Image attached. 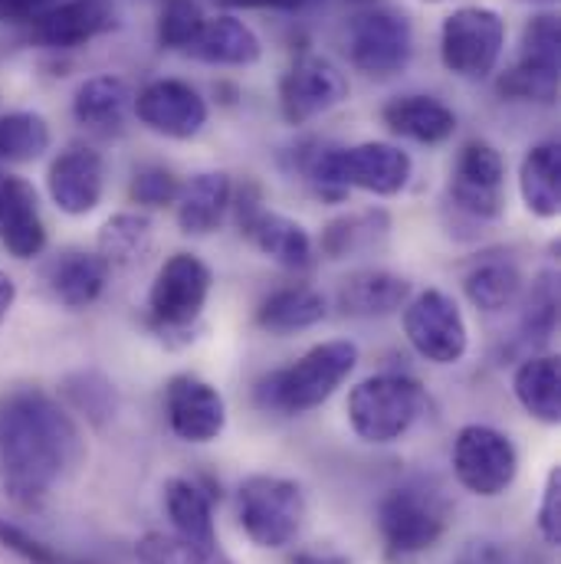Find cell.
I'll list each match as a JSON object with an SVG mask.
<instances>
[{
  "label": "cell",
  "instance_id": "cell-16",
  "mask_svg": "<svg viewBox=\"0 0 561 564\" xmlns=\"http://www.w3.org/2000/svg\"><path fill=\"white\" fill-rule=\"evenodd\" d=\"M164 411L174 436L187 443H214L227 426L224 394L197 375H177L168 381Z\"/></svg>",
  "mask_w": 561,
  "mask_h": 564
},
{
  "label": "cell",
  "instance_id": "cell-23",
  "mask_svg": "<svg viewBox=\"0 0 561 564\" xmlns=\"http://www.w3.org/2000/svg\"><path fill=\"white\" fill-rule=\"evenodd\" d=\"M335 299L352 318H385L411 299V282L388 270H358L342 280Z\"/></svg>",
  "mask_w": 561,
  "mask_h": 564
},
{
  "label": "cell",
  "instance_id": "cell-45",
  "mask_svg": "<svg viewBox=\"0 0 561 564\" xmlns=\"http://www.w3.org/2000/svg\"><path fill=\"white\" fill-rule=\"evenodd\" d=\"M227 7H244V10H299L309 0H220Z\"/></svg>",
  "mask_w": 561,
  "mask_h": 564
},
{
  "label": "cell",
  "instance_id": "cell-13",
  "mask_svg": "<svg viewBox=\"0 0 561 564\" xmlns=\"http://www.w3.org/2000/svg\"><path fill=\"white\" fill-rule=\"evenodd\" d=\"M237 224H240L244 237L263 257H270L273 263H280L285 270L302 273L315 263V243H312L309 230L302 224H295L292 217L267 210L257 184H247V191L237 204Z\"/></svg>",
  "mask_w": 561,
  "mask_h": 564
},
{
  "label": "cell",
  "instance_id": "cell-24",
  "mask_svg": "<svg viewBox=\"0 0 561 564\" xmlns=\"http://www.w3.org/2000/svg\"><path fill=\"white\" fill-rule=\"evenodd\" d=\"M381 122L408 141L443 144L456 132V112L433 96H398L381 109Z\"/></svg>",
  "mask_w": 561,
  "mask_h": 564
},
{
  "label": "cell",
  "instance_id": "cell-48",
  "mask_svg": "<svg viewBox=\"0 0 561 564\" xmlns=\"http://www.w3.org/2000/svg\"><path fill=\"white\" fill-rule=\"evenodd\" d=\"M427 3H443V0H427Z\"/></svg>",
  "mask_w": 561,
  "mask_h": 564
},
{
  "label": "cell",
  "instance_id": "cell-9",
  "mask_svg": "<svg viewBox=\"0 0 561 564\" xmlns=\"http://www.w3.org/2000/svg\"><path fill=\"white\" fill-rule=\"evenodd\" d=\"M453 473L466 492L496 499L516 482L519 473L516 443L496 426L470 423L453 440Z\"/></svg>",
  "mask_w": 561,
  "mask_h": 564
},
{
  "label": "cell",
  "instance_id": "cell-6",
  "mask_svg": "<svg viewBox=\"0 0 561 564\" xmlns=\"http://www.w3.org/2000/svg\"><path fill=\"white\" fill-rule=\"evenodd\" d=\"M240 525L260 549H285L305 522V496L299 482L282 476H250L237 492Z\"/></svg>",
  "mask_w": 561,
  "mask_h": 564
},
{
  "label": "cell",
  "instance_id": "cell-42",
  "mask_svg": "<svg viewBox=\"0 0 561 564\" xmlns=\"http://www.w3.org/2000/svg\"><path fill=\"white\" fill-rule=\"evenodd\" d=\"M539 532L549 545H561V469L555 466L546 479L542 502H539Z\"/></svg>",
  "mask_w": 561,
  "mask_h": 564
},
{
  "label": "cell",
  "instance_id": "cell-28",
  "mask_svg": "<svg viewBox=\"0 0 561 564\" xmlns=\"http://www.w3.org/2000/svg\"><path fill=\"white\" fill-rule=\"evenodd\" d=\"M164 512H168L177 539H184L197 549H220L211 499L191 479H168L164 482Z\"/></svg>",
  "mask_w": 561,
  "mask_h": 564
},
{
  "label": "cell",
  "instance_id": "cell-39",
  "mask_svg": "<svg viewBox=\"0 0 561 564\" xmlns=\"http://www.w3.org/2000/svg\"><path fill=\"white\" fill-rule=\"evenodd\" d=\"M499 96L513 99V102H542L552 106L559 99V76H546V73H532L522 66H513L499 76L496 83Z\"/></svg>",
  "mask_w": 561,
  "mask_h": 564
},
{
  "label": "cell",
  "instance_id": "cell-18",
  "mask_svg": "<svg viewBox=\"0 0 561 564\" xmlns=\"http://www.w3.org/2000/svg\"><path fill=\"white\" fill-rule=\"evenodd\" d=\"M119 13L112 0H66L43 10L33 20V43L46 50H76L109 30H116Z\"/></svg>",
  "mask_w": 561,
  "mask_h": 564
},
{
  "label": "cell",
  "instance_id": "cell-32",
  "mask_svg": "<svg viewBox=\"0 0 561 564\" xmlns=\"http://www.w3.org/2000/svg\"><path fill=\"white\" fill-rule=\"evenodd\" d=\"M151 237H154V230H151V220L144 214H116L99 230V250L96 253L106 260L109 270H126V267H136L151 250Z\"/></svg>",
  "mask_w": 561,
  "mask_h": 564
},
{
  "label": "cell",
  "instance_id": "cell-14",
  "mask_svg": "<svg viewBox=\"0 0 561 564\" xmlns=\"http://www.w3.org/2000/svg\"><path fill=\"white\" fill-rule=\"evenodd\" d=\"M348 99L345 73L315 53H302L280 83V112L289 126H305Z\"/></svg>",
  "mask_w": 561,
  "mask_h": 564
},
{
  "label": "cell",
  "instance_id": "cell-30",
  "mask_svg": "<svg viewBox=\"0 0 561 564\" xmlns=\"http://www.w3.org/2000/svg\"><path fill=\"white\" fill-rule=\"evenodd\" d=\"M522 270L513 263V260H503V257H489V260H479L466 280H463V292L466 299L486 312V315H496V312H506L519 302L522 295Z\"/></svg>",
  "mask_w": 561,
  "mask_h": 564
},
{
  "label": "cell",
  "instance_id": "cell-11",
  "mask_svg": "<svg viewBox=\"0 0 561 564\" xmlns=\"http://www.w3.org/2000/svg\"><path fill=\"white\" fill-rule=\"evenodd\" d=\"M404 335L411 348L433 365H456L470 348L463 312L440 289H423L404 302Z\"/></svg>",
  "mask_w": 561,
  "mask_h": 564
},
{
  "label": "cell",
  "instance_id": "cell-20",
  "mask_svg": "<svg viewBox=\"0 0 561 564\" xmlns=\"http://www.w3.org/2000/svg\"><path fill=\"white\" fill-rule=\"evenodd\" d=\"M136 109V93L122 76H93L73 96V119L99 135L122 132L129 112Z\"/></svg>",
  "mask_w": 561,
  "mask_h": 564
},
{
  "label": "cell",
  "instance_id": "cell-46",
  "mask_svg": "<svg viewBox=\"0 0 561 564\" xmlns=\"http://www.w3.org/2000/svg\"><path fill=\"white\" fill-rule=\"evenodd\" d=\"M289 564H352V558L338 552H295L289 555Z\"/></svg>",
  "mask_w": 561,
  "mask_h": 564
},
{
  "label": "cell",
  "instance_id": "cell-5",
  "mask_svg": "<svg viewBox=\"0 0 561 564\" xmlns=\"http://www.w3.org/2000/svg\"><path fill=\"white\" fill-rule=\"evenodd\" d=\"M345 411L365 443H395L421 417L423 391L408 375H375L352 388Z\"/></svg>",
  "mask_w": 561,
  "mask_h": 564
},
{
  "label": "cell",
  "instance_id": "cell-1",
  "mask_svg": "<svg viewBox=\"0 0 561 564\" xmlns=\"http://www.w3.org/2000/svg\"><path fill=\"white\" fill-rule=\"evenodd\" d=\"M79 456V426L50 394L17 388L0 398V482L17 506H40Z\"/></svg>",
  "mask_w": 561,
  "mask_h": 564
},
{
  "label": "cell",
  "instance_id": "cell-38",
  "mask_svg": "<svg viewBox=\"0 0 561 564\" xmlns=\"http://www.w3.org/2000/svg\"><path fill=\"white\" fill-rule=\"evenodd\" d=\"M555 322H559V289H555V276L552 273H542L536 285H532V295L526 302V312H522V335L526 341H549V335L555 332Z\"/></svg>",
  "mask_w": 561,
  "mask_h": 564
},
{
  "label": "cell",
  "instance_id": "cell-3",
  "mask_svg": "<svg viewBox=\"0 0 561 564\" xmlns=\"http://www.w3.org/2000/svg\"><path fill=\"white\" fill-rule=\"evenodd\" d=\"M358 365V345L348 338H335V341H322L315 348H309L302 358H295L292 365H285L280 371L267 375L253 398L263 411L273 414H309L315 408H322L355 371Z\"/></svg>",
  "mask_w": 561,
  "mask_h": 564
},
{
  "label": "cell",
  "instance_id": "cell-2",
  "mask_svg": "<svg viewBox=\"0 0 561 564\" xmlns=\"http://www.w3.org/2000/svg\"><path fill=\"white\" fill-rule=\"evenodd\" d=\"M305 177L325 200H345L348 191L395 197L408 187L414 161L388 141H362L352 148H319L302 161Z\"/></svg>",
  "mask_w": 561,
  "mask_h": 564
},
{
  "label": "cell",
  "instance_id": "cell-17",
  "mask_svg": "<svg viewBox=\"0 0 561 564\" xmlns=\"http://www.w3.org/2000/svg\"><path fill=\"white\" fill-rule=\"evenodd\" d=\"M46 187L53 204L69 217H86L99 207L106 191V164L99 151L86 144H73L50 164Z\"/></svg>",
  "mask_w": 561,
  "mask_h": 564
},
{
  "label": "cell",
  "instance_id": "cell-33",
  "mask_svg": "<svg viewBox=\"0 0 561 564\" xmlns=\"http://www.w3.org/2000/svg\"><path fill=\"white\" fill-rule=\"evenodd\" d=\"M516 66L532 69V73H546V76H559L561 26L555 13H536L526 23L522 43H519V63Z\"/></svg>",
  "mask_w": 561,
  "mask_h": 564
},
{
  "label": "cell",
  "instance_id": "cell-29",
  "mask_svg": "<svg viewBox=\"0 0 561 564\" xmlns=\"http://www.w3.org/2000/svg\"><path fill=\"white\" fill-rule=\"evenodd\" d=\"M516 401L529 417L542 423L561 421V371L555 355H529L513 375Z\"/></svg>",
  "mask_w": 561,
  "mask_h": 564
},
{
  "label": "cell",
  "instance_id": "cell-4",
  "mask_svg": "<svg viewBox=\"0 0 561 564\" xmlns=\"http://www.w3.org/2000/svg\"><path fill=\"white\" fill-rule=\"evenodd\" d=\"M446 529H450V502L427 479L395 486L378 502V532L385 545V564H418L446 535Z\"/></svg>",
  "mask_w": 561,
  "mask_h": 564
},
{
  "label": "cell",
  "instance_id": "cell-7",
  "mask_svg": "<svg viewBox=\"0 0 561 564\" xmlns=\"http://www.w3.org/2000/svg\"><path fill=\"white\" fill-rule=\"evenodd\" d=\"M211 285L214 276L207 263L194 253H174L171 260H164L148 292V315L154 332L171 341L174 335L194 328L207 305Z\"/></svg>",
  "mask_w": 561,
  "mask_h": 564
},
{
  "label": "cell",
  "instance_id": "cell-8",
  "mask_svg": "<svg viewBox=\"0 0 561 564\" xmlns=\"http://www.w3.org/2000/svg\"><path fill=\"white\" fill-rule=\"evenodd\" d=\"M506 50V20L489 7H460L440 26V59L460 79H486Z\"/></svg>",
  "mask_w": 561,
  "mask_h": 564
},
{
  "label": "cell",
  "instance_id": "cell-12",
  "mask_svg": "<svg viewBox=\"0 0 561 564\" xmlns=\"http://www.w3.org/2000/svg\"><path fill=\"white\" fill-rule=\"evenodd\" d=\"M506 158L489 141L463 144L450 174V204L473 224H493L503 217Z\"/></svg>",
  "mask_w": 561,
  "mask_h": 564
},
{
  "label": "cell",
  "instance_id": "cell-22",
  "mask_svg": "<svg viewBox=\"0 0 561 564\" xmlns=\"http://www.w3.org/2000/svg\"><path fill=\"white\" fill-rule=\"evenodd\" d=\"M234 200V184L224 171H201L177 191V227L191 237H207L220 227Z\"/></svg>",
  "mask_w": 561,
  "mask_h": 564
},
{
  "label": "cell",
  "instance_id": "cell-43",
  "mask_svg": "<svg viewBox=\"0 0 561 564\" xmlns=\"http://www.w3.org/2000/svg\"><path fill=\"white\" fill-rule=\"evenodd\" d=\"M453 564H509L493 542H470Z\"/></svg>",
  "mask_w": 561,
  "mask_h": 564
},
{
  "label": "cell",
  "instance_id": "cell-15",
  "mask_svg": "<svg viewBox=\"0 0 561 564\" xmlns=\"http://www.w3.org/2000/svg\"><path fill=\"white\" fill-rule=\"evenodd\" d=\"M139 122L164 139L187 141L201 135V129L207 126V102L201 99V93L181 79H154L136 96V109Z\"/></svg>",
  "mask_w": 561,
  "mask_h": 564
},
{
  "label": "cell",
  "instance_id": "cell-35",
  "mask_svg": "<svg viewBox=\"0 0 561 564\" xmlns=\"http://www.w3.org/2000/svg\"><path fill=\"white\" fill-rule=\"evenodd\" d=\"M136 558L141 564H234L224 549H197L177 535L148 532L136 545Z\"/></svg>",
  "mask_w": 561,
  "mask_h": 564
},
{
  "label": "cell",
  "instance_id": "cell-37",
  "mask_svg": "<svg viewBox=\"0 0 561 564\" xmlns=\"http://www.w3.org/2000/svg\"><path fill=\"white\" fill-rule=\"evenodd\" d=\"M204 20L207 17L197 0H164V10L158 17V43L164 50H187Z\"/></svg>",
  "mask_w": 561,
  "mask_h": 564
},
{
  "label": "cell",
  "instance_id": "cell-31",
  "mask_svg": "<svg viewBox=\"0 0 561 564\" xmlns=\"http://www.w3.org/2000/svg\"><path fill=\"white\" fill-rule=\"evenodd\" d=\"M322 318H325V299H322V292H315L309 285L277 289L257 308V325L270 335H292V332L319 325Z\"/></svg>",
  "mask_w": 561,
  "mask_h": 564
},
{
  "label": "cell",
  "instance_id": "cell-19",
  "mask_svg": "<svg viewBox=\"0 0 561 564\" xmlns=\"http://www.w3.org/2000/svg\"><path fill=\"white\" fill-rule=\"evenodd\" d=\"M0 247L17 260H33L46 247V227L33 184L7 171H0Z\"/></svg>",
  "mask_w": 561,
  "mask_h": 564
},
{
  "label": "cell",
  "instance_id": "cell-26",
  "mask_svg": "<svg viewBox=\"0 0 561 564\" xmlns=\"http://www.w3.org/2000/svg\"><path fill=\"white\" fill-rule=\"evenodd\" d=\"M519 194L532 217L552 220L561 210V148L559 141H542L526 151L519 167Z\"/></svg>",
  "mask_w": 561,
  "mask_h": 564
},
{
  "label": "cell",
  "instance_id": "cell-10",
  "mask_svg": "<svg viewBox=\"0 0 561 564\" xmlns=\"http://www.w3.org/2000/svg\"><path fill=\"white\" fill-rule=\"evenodd\" d=\"M352 66L375 79H391L408 69L414 56V26L401 10L375 7L352 23L348 33Z\"/></svg>",
  "mask_w": 561,
  "mask_h": 564
},
{
  "label": "cell",
  "instance_id": "cell-36",
  "mask_svg": "<svg viewBox=\"0 0 561 564\" xmlns=\"http://www.w3.org/2000/svg\"><path fill=\"white\" fill-rule=\"evenodd\" d=\"M63 398L93 423L116 417V388L99 371H76L63 381Z\"/></svg>",
  "mask_w": 561,
  "mask_h": 564
},
{
  "label": "cell",
  "instance_id": "cell-41",
  "mask_svg": "<svg viewBox=\"0 0 561 564\" xmlns=\"http://www.w3.org/2000/svg\"><path fill=\"white\" fill-rule=\"evenodd\" d=\"M177 191H181V181L161 167V164H148V167H139L136 177H132V200L141 204V207H168L177 200Z\"/></svg>",
  "mask_w": 561,
  "mask_h": 564
},
{
  "label": "cell",
  "instance_id": "cell-44",
  "mask_svg": "<svg viewBox=\"0 0 561 564\" xmlns=\"http://www.w3.org/2000/svg\"><path fill=\"white\" fill-rule=\"evenodd\" d=\"M50 0H0V20H36Z\"/></svg>",
  "mask_w": 561,
  "mask_h": 564
},
{
  "label": "cell",
  "instance_id": "cell-25",
  "mask_svg": "<svg viewBox=\"0 0 561 564\" xmlns=\"http://www.w3.org/2000/svg\"><path fill=\"white\" fill-rule=\"evenodd\" d=\"M109 267L99 253H86V250H66L63 257H56L46 270L50 292L60 305L66 308H86L93 305L106 282H109Z\"/></svg>",
  "mask_w": 561,
  "mask_h": 564
},
{
  "label": "cell",
  "instance_id": "cell-27",
  "mask_svg": "<svg viewBox=\"0 0 561 564\" xmlns=\"http://www.w3.org/2000/svg\"><path fill=\"white\" fill-rule=\"evenodd\" d=\"M391 234V217L381 207L355 210L338 220H332L319 237V253L328 260H348L378 250Z\"/></svg>",
  "mask_w": 561,
  "mask_h": 564
},
{
  "label": "cell",
  "instance_id": "cell-21",
  "mask_svg": "<svg viewBox=\"0 0 561 564\" xmlns=\"http://www.w3.org/2000/svg\"><path fill=\"white\" fill-rule=\"evenodd\" d=\"M187 56L211 66H253L263 56L260 36L234 13L207 17L197 30L194 43L184 50Z\"/></svg>",
  "mask_w": 561,
  "mask_h": 564
},
{
  "label": "cell",
  "instance_id": "cell-34",
  "mask_svg": "<svg viewBox=\"0 0 561 564\" xmlns=\"http://www.w3.org/2000/svg\"><path fill=\"white\" fill-rule=\"evenodd\" d=\"M50 148V126L36 112H10L0 119V161L26 164Z\"/></svg>",
  "mask_w": 561,
  "mask_h": 564
},
{
  "label": "cell",
  "instance_id": "cell-40",
  "mask_svg": "<svg viewBox=\"0 0 561 564\" xmlns=\"http://www.w3.org/2000/svg\"><path fill=\"white\" fill-rule=\"evenodd\" d=\"M0 545H3L7 552H13L20 562L26 564H86L79 562V558L63 555L60 549H53V545H46V542H40L36 535H30L26 529L7 522L3 516H0Z\"/></svg>",
  "mask_w": 561,
  "mask_h": 564
},
{
  "label": "cell",
  "instance_id": "cell-47",
  "mask_svg": "<svg viewBox=\"0 0 561 564\" xmlns=\"http://www.w3.org/2000/svg\"><path fill=\"white\" fill-rule=\"evenodd\" d=\"M13 302H17V282L10 280L7 273H0V325L7 318V312L13 308Z\"/></svg>",
  "mask_w": 561,
  "mask_h": 564
}]
</instances>
